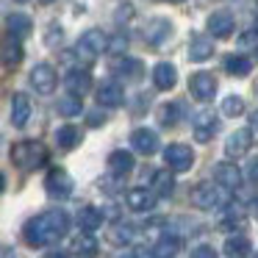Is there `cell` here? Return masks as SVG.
Returning <instances> with one entry per match:
<instances>
[{
  "instance_id": "obj_1",
  "label": "cell",
  "mask_w": 258,
  "mask_h": 258,
  "mask_svg": "<svg viewBox=\"0 0 258 258\" xmlns=\"http://www.w3.org/2000/svg\"><path fill=\"white\" fill-rule=\"evenodd\" d=\"M70 228V217L64 211H42L31 217L23 228V236L31 247H47L58 241Z\"/></svg>"
},
{
  "instance_id": "obj_2",
  "label": "cell",
  "mask_w": 258,
  "mask_h": 258,
  "mask_svg": "<svg viewBox=\"0 0 258 258\" xmlns=\"http://www.w3.org/2000/svg\"><path fill=\"white\" fill-rule=\"evenodd\" d=\"M230 203V191L222 183H214V180H203L191 189V206L203 208V211H211V208H222Z\"/></svg>"
},
{
  "instance_id": "obj_3",
  "label": "cell",
  "mask_w": 258,
  "mask_h": 258,
  "mask_svg": "<svg viewBox=\"0 0 258 258\" xmlns=\"http://www.w3.org/2000/svg\"><path fill=\"white\" fill-rule=\"evenodd\" d=\"M45 147L39 145L36 139H23L17 142V145L12 147V164L17 169H25V172H31V169H36L42 161H45Z\"/></svg>"
},
{
  "instance_id": "obj_4",
  "label": "cell",
  "mask_w": 258,
  "mask_h": 258,
  "mask_svg": "<svg viewBox=\"0 0 258 258\" xmlns=\"http://www.w3.org/2000/svg\"><path fill=\"white\" fill-rule=\"evenodd\" d=\"M45 189H47V195H50V197L64 200V197H70V195H73V189H75L73 175H70L64 167H53L50 172H47V178H45Z\"/></svg>"
},
{
  "instance_id": "obj_5",
  "label": "cell",
  "mask_w": 258,
  "mask_h": 258,
  "mask_svg": "<svg viewBox=\"0 0 258 258\" xmlns=\"http://www.w3.org/2000/svg\"><path fill=\"white\" fill-rule=\"evenodd\" d=\"M164 161H167V167L172 169V172H186V169H191V164H195V150H191L189 145L175 142V145H169L167 150H164Z\"/></svg>"
},
{
  "instance_id": "obj_6",
  "label": "cell",
  "mask_w": 258,
  "mask_h": 258,
  "mask_svg": "<svg viewBox=\"0 0 258 258\" xmlns=\"http://www.w3.org/2000/svg\"><path fill=\"white\" fill-rule=\"evenodd\" d=\"M56 84H58V75L50 64H36L31 70V86H34L39 95H53L56 92Z\"/></svg>"
},
{
  "instance_id": "obj_7",
  "label": "cell",
  "mask_w": 258,
  "mask_h": 258,
  "mask_svg": "<svg viewBox=\"0 0 258 258\" xmlns=\"http://www.w3.org/2000/svg\"><path fill=\"white\" fill-rule=\"evenodd\" d=\"M103 50H108V36L103 34V31H97V28H89L84 36H81V42H78V53H84L86 58H95V56H100Z\"/></svg>"
},
{
  "instance_id": "obj_8",
  "label": "cell",
  "mask_w": 258,
  "mask_h": 258,
  "mask_svg": "<svg viewBox=\"0 0 258 258\" xmlns=\"http://www.w3.org/2000/svg\"><path fill=\"white\" fill-rule=\"evenodd\" d=\"M206 25H208V34H211L214 39H228L236 28V20L228 9H219V12H214L211 17H208Z\"/></svg>"
},
{
  "instance_id": "obj_9",
  "label": "cell",
  "mask_w": 258,
  "mask_h": 258,
  "mask_svg": "<svg viewBox=\"0 0 258 258\" xmlns=\"http://www.w3.org/2000/svg\"><path fill=\"white\" fill-rule=\"evenodd\" d=\"M250 147H252V131L250 128H239V131H233V134L228 136V142H225V156L228 158H241V156H247Z\"/></svg>"
},
{
  "instance_id": "obj_10",
  "label": "cell",
  "mask_w": 258,
  "mask_h": 258,
  "mask_svg": "<svg viewBox=\"0 0 258 258\" xmlns=\"http://www.w3.org/2000/svg\"><path fill=\"white\" fill-rule=\"evenodd\" d=\"M189 92L197 100H211L214 92H217V78L211 73H195L189 78Z\"/></svg>"
},
{
  "instance_id": "obj_11",
  "label": "cell",
  "mask_w": 258,
  "mask_h": 258,
  "mask_svg": "<svg viewBox=\"0 0 258 258\" xmlns=\"http://www.w3.org/2000/svg\"><path fill=\"white\" fill-rule=\"evenodd\" d=\"M31 111H34L31 97L25 95V92H14L12 95V125L14 128H25L28 119H31Z\"/></svg>"
},
{
  "instance_id": "obj_12",
  "label": "cell",
  "mask_w": 258,
  "mask_h": 258,
  "mask_svg": "<svg viewBox=\"0 0 258 258\" xmlns=\"http://www.w3.org/2000/svg\"><path fill=\"white\" fill-rule=\"evenodd\" d=\"M158 195L153 189H145V186H134V189H128V195H125V203H128V208H134V211H150L153 206H156Z\"/></svg>"
},
{
  "instance_id": "obj_13",
  "label": "cell",
  "mask_w": 258,
  "mask_h": 258,
  "mask_svg": "<svg viewBox=\"0 0 258 258\" xmlns=\"http://www.w3.org/2000/svg\"><path fill=\"white\" fill-rule=\"evenodd\" d=\"M214 178H217V183H222L225 189H239L241 186V169L230 161H219V164H214Z\"/></svg>"
},
{
  "instance_id": "obj_14",
  "label": "cell",
  "mask_w": 258,
  "mask_h": 258,
  "mask_svg": "<svg viewBox=\"0 0 258 258\" xmlns=\"http://www.w3.org/2000/svg\"><path fill=\"white\" fill-rule=\"evenodd\" d=\"M131 147H134L136 153H142V156H153V153L158 150V134L150 131V128L134 131V136H131Z\"/></svg>"
},
{
  "instance_id": "obj_15",
  "label": "cell",
  "mask_w": 258,
  "mask_h": 258,
  "mask_svg": "<svg viewBox=\"0 0 258 258\" xmlns=\"http://www.w3.org/2000/svg\"><path fill=\"white\" fill-rule=\"evenodd\" d=\"M97 103H100V108H117L125 103V89L117 84V81H108V84H103L100 89H97Z\"/></svg>"
},
{
  "instance_id": "obj_16",
  "label": "cell",
  "mask_w": 258,
  "mask_h": 258,
  "mask_svg": "<svg viewBox=\"0 0 258 258\" xmlns=\"http://www.w3.org/2000/svg\"><path fill=\"white\" fill-rule=\"evenodd\" d=\"M191 128H195V139H197V142H208L214 134H217V117H214V111H200V114H195V119H191Z\"/></svg>"
},
{
  "instance_id": "obj_17",
  "label": "cell",
  "mask_w": 258,
  "mask_h": 258,
  "mask_svg": "<svg viewBox=\"0 0 258 258\" xmlns=\"http://www.w3.org/2000/svg\"><path fill=\"white\" fill-rule=\"evenodd\" d=\"M153 84H156V89L169 92L175 84H178V70H175L169 61L156 64V67H153Z\"/></svg>"
},
{
  "instance_id": "obj_18",
  "label": "cell",
  "mask_w": 258,
  "mask_h": 258,
  "mask_svg": "<svg viewBox=\"0 0 258 258\" xmlns=\"http://www.w3.org/2000/svg\"><path fill=\"white\" fill-rule=\"evenodd\" d=\"M64 84H67L70 95L84 97L86 92H89V86H92V75H89V70H70L67 78H64Z\"/></svg>"
},
{
  "instance_id": "obj_19",
  "label": "cell",
  "mask_w": 258,
  "mask_h": 258,
  "mask_svg": "<svg viewBox=\"0 0 258 258\" xmlns=\"http://www.w3.org/2000/svg\"><path fill=\"white\" fill-rule=\"evenodd\" d=\"M178 250H180V239L175 233H164L161 239L153 244V250H150V255L153 258H175L178 255Z\"/></svg>"
},
{
  "instance_id": "obj_20",
  "label": "cell",
  "mask_w": 258,
  "mask_h": 258,
  "mask_svg": "<svg viewBox=\"0 0 258 258\" xmlns=\"http://www.w3.org/2000/svg\"><path fill=\"white\" fill-rule=\"evenodd\" d=\"M169 31H172V25H169V20H161V17H156V20H150V23L145 25V39L150 42V45H161V42L169 36Z\"/></svg>"
},
{
  "instance_id": "obj_21",
  "label": "cell",
  "mask_w": 258,
  "mask_h": 258,
  "mask_svg": "<svg viewBox=\"0 0 258 258\" xmlns=\"http://www.w3.org/2000/svg\"><path fill=\"white\" fill-rule=\"evenodd\" d=\"M214 56V42L208 36H195L189 42V58L191 61H208Z\"/></svg>"
},
{
  "instance_id": "obj_22",
  "label": "cell",
  "mask_w": 258,
  "mask_h": 258,
  "mask_svg": "<svg viewBox=\"0 0 258 258\" xmlns=\"http://www.w3.org/2000/svg\"><path fill=\"white\" fill-rule=\"evenodd\" d=\"M103 217H106V214H103L100 208H95V206L81 208V214H78V225H81V230H86V233L97 230V228L103 225Z\"/></svg>"
},
{
  "instance_id": "obj_23",
  "label": "cell",
  "mask_w": 258,
  "mask_h": 258,
  "mask_svg": "<svg viewBox=\"0 0 258 258\" xmlns=\"http://www.w3.org/2000/svg\"><path fill=\"white\" fill-rule=\"evenodd\" d=\"M111 73L114 75H122V78H139V75H142V64L136 61V58L117 56L111 61Z\"/></svg>"
},
{
  "instance_id": "obj_24",
  "label": "cell",
  "mask_w": 258,
  "mask_h": 258,
  "mask_svg": "<svg viewBox=\"0 0 258 258\" xmlns=\"http://www.w3.org/2000/svg\"><path fill=\"white\" fill-rule=\"evenodd\" d=\"M250 239L241 233H233L228 236V241H225V252H228V258H247L250 255Z\"/></svg>"
},
{
  "instance_id": "obj_25",
  "label": "cell",
  "mask_w": 258,
  "mask_h": 258,
  "mask_svg": "<svg viewBox=\"0 0 258 258\" xmlns=\"http://www.w3.org/2000/svg\"><path fill=\"white\" fill-rule=\"evenodd\" d=\"M134 156H131L128 150H114L111 156H108V169H111L114 175H128L131 169H134Z\"/></svg>"
},
{
  "instance_id": "obj_26",
  "label": "cell",
  "mask_w": 258,
  "mask_h": 258,
  "mask_svg": "<svg viewBox=\"0 0 258 258\" xmlns=\"http://www.w3.org/2000/svg\"><path fill=\"white\" fill-rule=\"evenodd\" d=\"M6 28H9V36L23 39V36H28L31 31H34V23H31V17H25V14H9Z\"/></svg>"
},
{
  "instance_id": "obj_27",
  "label": "cell",
  "mask_w": 258,
  "mask_h": 258,
  "mask_svg": "<svg viewBox=\"0 0 258 258\" xmlns=\"http://www.w3.org/2000/svg\"><path fill=\"white\" fill-rule=\"evenodd\" d=\"M78 142H81L78 125H61V128L56 131V145L61 147V150H73V147H78Z\"/></svg>"
},
{
  "instance_id": "obj_28",
  "label": "cell",
  "mask_w": 258,
  "mask_h": 258,
  "mask_svg": "<svg viewBox=\"0 0 258 258\" xmlns=\"http://www.w3.org/2000/svg\"><path fill=\"white\" fill-rule=\"evenodd\" d=\"M134 236H136V228L131 222H117L111 230H108V241H111V244H117V247L131 244V241H134Z\"/></svg>"
},
{
  "instance_id": "obj_29",
  "label": "cell",
  "mask_w": 258,
  "mask_h": 258,
  "mask_svg": "<svg viewBox=\"0 0 258 258\" xmlns=\"http://www.w3.org/2000/svg\"><path fill=\"white\" fill-rule=\"evenodd\" d=\"M225 70H228L230 75H236V78H244V75H250L252 61L247 56H241V53H230V56L225 58Z\"/></svg>"
},
{
  "instance_id": "obj_30",
  "label": "cell",
  "mask_w": 258,
  "mask_h": 258,
  "mask_svg": "<svg viewBox=\"0 0 258 258\" xmlns=\"http://www.w3.org/2000/svg\"><path fill=\"white\" fill-rule=\"evenodd\" d=\"M153 191H156L158 197H169L175 191V178H172V172L169 169H158L156 175H153V186H150Z\"/></svg>"
},
{
  "instance_id": "obj_31",
  "label": "cell",
  "mask_w": 258,
  "mask_h": 258,
  "mask_svg": "<svg viewBox=\"0 0 258 258\" xmlns=\"http://www.w3.org/2000/svg\"><path fill=\"white\" fill-rule=\"evenodd\" d=\"M23 56L25 53L17 36H6V42H3V61H6V67H17L23 61Z\"/></svg>"
},
{
  "instance_id": "obj_32",
  "label": "cell",
  "mask_w": 258,
  "mask_h": 258,
  "mask_svg": "<svg viewBox=\"0 0 258 258\" xmlns=\"http://www.w3.org/2000/svg\"><path fill=\"white\" fill-rule=\"evenodd\" d=\"M73 252H75V255H81V258H95V255H97V241H95V236H89V233L75 236V239H73Z\"/></svg>"
},
{
  "instance_id": "obj_33",
  "label": "cell",
  "mask_w": 258,
  "mask_h": 258,
  "mask_svg": "<svg viewBox=\"0 0 258 258\" xmlns=\"http://www.w3.org/2000/svg\"><path fill=\"white\" fill-rule=\"evenodd\" d=\"M81 97L78 95H67V97H61V100H58V114H61V117H78L81 114Z\"/></svg>"
},
{
  "instance_id": "obj_34",
  "label": "cell",
  "mask_w": 258,
  "mask_h": 258,
  "mask_svg": "<svg viewBox=\"0 0 258 258\" xmlns=\"http://www.w3.org/2000/svg\"><path fill=\"white\" fill-rule=\"evenodd\" d=\"M222 114L225 117H241L244 114V100L239 95H228L222 100Z\"/></svg>"
},
{
  "instance_id": "obj_35",
  "label": "cell",
  "mask_w": 258,
  "mask_h": 258,
  "mask_svg": "<svg viewBox=\"0 0 258 258\" xmlns=\"http://www.w3.org/2000/svg\"><path fill=\"white\" fill-rule=\"evenodd\" d=\"M178 114H180V106H178V103H164V106L158 108V122L169 128V125L178 122Z\"/></svg>"
},
{
  "instance_id": "obj_36",
  "label": "cell",
  "mask_w": 258,
  "mask_h": 258,
  "mask_svg": "<svg viewBox=\"0 0 258 258\" xmlns=\"http://www.w3.org/2000/svg\"><path fill=\"white\" fill-rule=\"evenodd\" d=\"M108 50H111L114 56H122V53L128 50V36H122V34L111 36V39H108Z\"/></svg>"
},
{
  "instance_id": "obj_37",
  "label": "cell",
  "mask_w": 258,
  "mask_h": 258,
  "mask_svg": "<svg viewBox=\"0 0 258 258\" xmlns=\"http://www.w3.org/2000/svg\"><path fill=\"white\" fill-rule=\"evenodd\" d=\"M225 228H233V225H244V217H241L239 208H228V217H225Z\"/></svg>"
},
{
  "instance_id": "obj_38",
  "label": "cell",
  "mask_w": 258,
  "mask_h": 258,
  "mask_svg": "<svg viewBox=\"0 0 258 258\" xmlns=\"http://www.w3.org/2000/svg\"><path fill=\"white\" fill-rule=\"evenodd\" d=\"M191 258H217V250L211 244H200L191 250Z\"/></svg>"
},
{
  "instance_id": "obj_39",
  "label": "cell",
  "mask_w": 258,
  "mask_h": 258,
  "mask_svg": "<svg viewBox=\"0 0 258 258\" xmlns=\"http://www.w3.org/2000/svg\"><path fill=\"white\" fill-rule=\"evenodd\" d=\"M247 178L258 186V158H250V164H247Z\"/></svg>"
},
{
  "instance_id": "obj_40",
  "label": "cell",
  "mask_w": 258,
  "mask_h": 258,
  "mask_svg": "<svg viewBox=\"0 0 258 258\" xmlns=\"http://www.w3.org/2000/svg\"><path fill=\"white\" fill-rule=\"evenodd\" d=\"M131 17H134V6H128V3H125V6H119V12H117L119 23H122V20H131Z\"/></svg>"
},
{
  "instance_id": "obj_41",
  "label": "cell",
  "mask_w": 258,
  "mask_h": 258,
  "mask_svg": "<svg viewBox=\"0 0 258 258\" xmlns=\"http://www.w3.org/2000/svg\"><path fill=\"white\" fill-rule=\"evenodd\" d=\"M100 122H106V114L92 111V114H89V125H100Z\"/></svg>"
},
{
  "instance_id": "obj_42",
  "label": "cell",
  "mask_w": 258,
  "mask_h": 258,
  "mask_svg": "<svg viewBox=\"0 0 258 258\" xmlns=\"http://www.w3.org/2000/svg\"><path fill=\"white\" fill-rule=\"evenodd\" d=\"M3 258H20V255L12 250V247H6V250H3Z\"/></svg>"
},
{
  "instance_id": "obj_43",
  "label": "cell",
  "mask_w": 258,
  "mask_h": 258,
  "mask_svg": "<svg viewBox=\"0 0 258 258\" xmlns=\"http://www.w3.org/2000/svg\"><path fill=\"white\" fill-rule=\"evenodd\" d=\"M47 258H70V255H67V252H50Z\"/></svg>"
},
{
  "instance_id": "obj_44",
  "label": "cell",
  "mask_w": 258,
  "mask_h": 258,
  "mask_svg": "<svg viewBox=\"0 0 258 258\" xmlns=\"http://www.w3.org/2000/svg\"><path fill=\"white\" fill-rule=\"evenodd\" d=\"M252 128H258V111L252 114Z\"/></svg>"
},
{
  "instance_id": "obj_45",
  "label": "cell",
  "mask_w": 258,
  "mask_h": 258,
  "mask_svg": "<svg viewBox=\"0 0 258 258\" xmlns=\"http://www.w3.org/2000/svg\"><path fill=\"white\" fill-rule=\"evenodd\" d=\"M252 211H255V217H258V200H255V206H252Z\"/></svg>"
},
{
  "instance_id": "obj_46",
  "label": "cell",
  "mask_w": 258,
  "mask_h": 258,
  "mask_svg": "<svg viewBox=\"0 0 258 258\" xmlns=\"http://www.w3.org/2000/svg\"><path fill=\"white\" fill-rule=\"evenodd\" d=\"M169 3H183V0H169Z\"/></svg>"
},
{
  "instance_id": "obj_47",
  "label": "cell",
  "mask_w": 258,
  "mask_h": 258,
  "mask_svg": "<svg viewBox=\"0 0 258 258\" xmlns=\"http://www.w3.org/2000/svg\"><path fill=\"white\" fill-rule=\"evenodd\" d=\"M255 58H258V45H255Z\"/></svg>"
},
{
  "instance_id": "obj_48",
  "label": "cell",
  "mask_w": 258,
  "mask_h": 258,
  "mask_svg": "<svg viewBox=\"0 0 258 258\" xmlns=\"http://www.w3.org/2000/svg\"><path fill=\"white\" fill-rule=\"evenodd\" d=\"M42 3H53V0H42Z\"/></svg>"
},
{
  "instance_id": "obj_49",
  "label": "cell",
  "mask_w": 258,
  "mask_h": 258,
  "mask_svg": "<svg viewBox=\"0 0 258 258\" xmlns=\"http://www.w3.org/2000/svg\"><path fill=\"white\" fill-rule=\"evenodd\" d=\"M17 3H28V0H17Z\"/></svg>"
}]
</instances>
